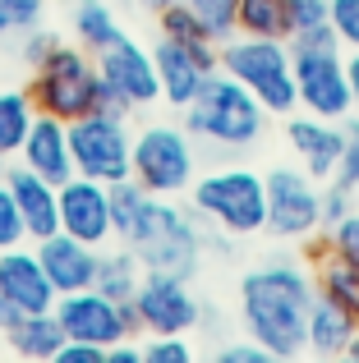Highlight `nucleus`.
<instances>
[{"label":"nucleus","instance_id":"32","mask_svg":"<svg viewBox=\"0 0 359 363\" xmlns=\"http://www.w3.org/2000/svg\"><path fill=\"white\" fill-rule=\"evenodd\" d=\"M323 235H327V248H332V253H341L346 262L359 272V207H355L350 216H341V221H336L332 230H323Z\"/></svg>","mask_w":359,"mask_h":363},{"label":"nucleus","instance_id":"25","mask_svg":"<svg viewBox=\"0 0 359 363\" xmlns=\"http://www.w3.org/2000/svg\"><path fill=\"white\" fill-rule=\"evenodd\" d=\"M235 33L290 42V33H295V23H290V0H240V5H235Z\"/></svg>","mask_w":359,"mask_h":363},{"label":"nucleus","instance_id":"42","mask_svg":"<svg viewBox=\"0 0 359 363\" xmlns=\"http://www.w3.org/2000/svg\"><path fill=\"white\" fill-rule=\"evenodd\" d=\"M346 74H350V101L359 116V51H346Z\"/></svg>","mask_w":359,"mask_h":363},{"label":"nucleus","instance_id":"16","mask_svg":"<svg viewBox=\"0 0 359 363\" xmlns=\"http://www.w3.org/2000/svg\"><path fill=\"white\" fill-rule=\"evenodd\" d=\"M286 143L314 179H332L336 166H341V152H346V124L323 120L314 111H290L286 116Z\"/></svg>","mask_w":359,"mask_h":363},{"label":"nucleus","instance_id":"46","mask_svg":"<svg viewBox=\"0 0 359 363\" xmlns=\"http://www.w3.org/2000/svg\"><path fill=\"white\" fill-rule=\"evenodd\" d=\"M5 161H9V157H5V152H0V179H5V170H9V166H5Z\"/></svg>","mask_w":359,"mask_h":363},{"label":"nucleus","instance_id":"11","mask_svg":"<svg viewBox=\"0 0 359 363\" xmlns=\"http://www.w3.org/2000/svg\"><path fill=\"white\" fill-rule=\"evenodd\" d=\"M55 318L65 327V340H88V345H120V340H134L138 336V318H134V303H120L106 299L101 290H74L55 299Z\"/></svg>","mask_w":359,"mask_h":363},{"label":"nucleus","instance_id":"12","mask_svg":"<svg viewBox=\"0 0 359 363\" xmlns=\"http://www.w3.org/2000/svg\"><path fill=\"white\" fill-rule=\"evenodd\" d=\"M290 60H295L299 111H314V116H323V120L355 116L346 51H304V46H290Z\"/></svg>","mask_w":359,"mask_h":363},{"label":"nucleus","instance_id":"2","mask_svg":"<svg viewBox=\"0 0 359 363\" xmlns=\"http://www.w3.org/2000/svg\"><path fill=\"white\" fill-rule=\"evenodd\" d=\"M125 244L138 253L143 272H162V276H180V281H194V272L203 267L207 253V221L194 207H175L171 198L148 194L143 212L134 216Z\"/></svg>","mask_w":359,"mask_h":363},{"label":"nucleus","instance_id":"26","mask_svg":"<svg viewBox=\"0 0 359 363\" xmlns=\"http://www.w3.org/2000/svg\"><path fill=\"white\" fill-rule=\"evenodd\" d=\"M33 97H28V88H0V152L5 157H18V147H23L28 129H33Z\"/></svg>","mask_w":359,"mask_h":363},{"label":"nucleus","instance_id":"38","mask_svg":"<svg viewBox=\"0 0 359 363\" xmlns=\"http://www.w3.org/2000/svg\"><path fill=\"white\" fill-rule=\"evenodd\" d=\"M216 363H272V354L258 345V340H231V345H221L216 350Z\"/></svg>","mask_w":359,"mask_h":363},{"label":"nucleus","instance_id":"31","mask_svg":"<svg viewBox=\"0 0 359 363\" xmlns=\"http://www.w3.org/2000/svg\"><path fill=\"white\" fill-rule=\"evenodd\" d=\"M359 207V189L341 184V179H323V230H332L341 216H350Z\"/></svg>","mask_w":359,"mask_h":363},{"label":"nucleus","instance_id":"33","mask_svg":"<svg viewBox=\"0 0 359 363\" xmlns=\"http://www.w3.org/2000/svg\"><path fill=\"white\" fill-rule=\"evenodd\" d=\"M60 46V37L51 33V28H42V23H33L28 33H18V60L28 65V69H37V65L46 60V55Z\"/></svg>","mask_w":359,"mask_h":363},{"label":"nucleus","instance_id":"18","mask_svg":"<svg viewBox=\"0 0 359 363\" xmlns=\"http://www.w3.org/2000/svg\"><path fill=\"white\" fill-rule=\"evenodd\" d=\"M5 184L18 203V216H23V230H28V244L46 240V235L60 230V184L33 175V170L18 161L14 170H5Z\"/></svg>","mask_w":359,"mask_h":363},{"label":"nucleus","instance_id":"35","mask_svg":"<svg viewBox=\"0 0 359 363\" xmlns=\"http://www.w3.org/2000/svg\"><path fill=\"white\" fill-rule=\"evenodd\" d=\"M14 244H28V230H23V216H18L9 184L0 179V248H14Z\"/></svg>","mask_w":359,"mask_h":363},{"label":"nucleus","instance_id":"43","mask_svg":"<svg viewBox=\"0 0 359 363\" xmlns=\"http://www.w3.org/2000/svg\"><path fill=\"white\" fill-rule=\"evenodd\" d=\"M18 318H23V313H18V308H14V303H9V299H5V290H0V336H5V331H9V327H14V322H18Z\"/></svg>","mask_w":359,"mask_h":363},{"label":"nucleus","instance_id":"21","mask_svg":"<svg viewBox=\"0 0 359 363\" xmlns=\"http://www.w3.org/2000/svg\"><path fill=\"white\" fill-rule=\"evenodd\" d=\"M355 331H359L355 313H346L341 303L314 294V308H309V336H304L309 354H318V359H350Z\"/></svg>","mask_w":359,"mask_h":363},{"label":"nucleus","instance_id":"17","mask_svg":"<svg viewBox=\"0 0 359 363\" xmlns=\"http://www.w3.org/2000/svg\"><path fill=\"white\" fill-rule=\"evenodd\" d=\"M0 290L18 313H51L55 299H60L37 248H23V244L0 248Z\"/></svg>","mask_w":359,"mask_h":363},{"label":"nucleus","instance_id":"36","mask_svg":"<svg viewBox=\"0 0 359 363\" xmlns=\"http://www.w3.org/2000/svg\"><path fill=\"white\" fill-rule=\"evenodd\" d=\"M327 18H332V33L341 37L346 51H359V0H332Z\"/></svg>","mask_w":359,"mask_h":363},{"label":"nucleus","instance_id":"40","mask_svg":"<svg viewBox=\"0 0 359 363\" xmlns=\"http://www.w3.org/2000/svg\"><path fill=\"white\" fill-rule=\"evenodd\" d=\"M51 363H106V350L88 345V340H65L60 354H55Z\"/></svg>","mask_w":359,"mask_h":363},{"label":"nucleus","instance_id":"39","mask_svg":"<svg viewBox=\"0 0 359 363\" xmlns=\"http://www.w3.org/2000/svg\"><path fill=\"white\" fill-rule=\"evenodd\" d=\"M327 9H332V0H290V23L299 28H314V23H327Z\"/></svg>","mask_w":359,"mask_h":363},{"label":"nucleus","instance_id":"45","mask_svg":"<svg viewBox=\"0 0 359 363\" xmlns=\"http://www.w3.org/2000/svg\"><path fill=\"white\" fill-rule=\"evenodd\" d=\"M350 359H359V331H355V345H350Z\"/></svg>","mask_w":359,"mask_h":363},{"label":"nucleus","instance_id":"24","mask_svg":"<svg viewBox=\"0 0 359 363\" xmlns=\"http://www.w3.org/2000/svg\"><path fill=\"white\" fill-rule=\"evenodd\" d=\"M70 28H74V42H79L83 51H92V55L125 33V28H120V18H116V9H111L106 0H74Z\"/></svg>","mask_w":359,"mask_h":363},{"label":"nucleus","instance_id":"41","mask_svg":"<svg viewBox=\"0 0 359 363\" xmlns=\"http://www.w3.org/2000/svg\"><path fill=\"white\" fill-rule=\"evenodd\" d=\"M106 363H143V345H134V340H120V345L106 350Z\"/></svg>","mask_w":359,"mask_h":363},{"label":"nucleus","instance_id":"37","mask_svg":"<svg viewBox=\"0 0 359 363\" xmlns=\"http://www.w3.org/2000/svg\"><path fill=\"white\" fill-rule=\"evenodd\" d=\"M341 124H346V152H341V166H336L332 179L359 189V116H346Z\"/></svg>","mask_w":359,"mask_h":363},{"label":"nucleus","instance_id":"1","mask_svg":"<svg viewBox=\"0 0 359 363\" xmlns=\"http://www.w3.org/2000/svg\"><path fill=\"white\" fill-rule=\"evenodd\" d=\"M314 272H304L290 257L253 267L240 281V327L249 340H258L272 359L304 354L309 308H314Z\"/></svg>","mask_w":359,"mask_h":363},{"label":"nucleus","instance_id":"5","mask_svg":"<svg viewBox=\"0 0 359 363\" xmlns=\"http://www.w3.org/2000/svg\"><path fill=\"white\" fill-rule=\"evenodd\" d=\"M216 65H221L231 79H240L244 88L267 106V116H290V111H299L290 42H281V37L235 33V37H226V42L216 46Z\"/></svg>","mask_w":359,"mask_h":363},{"label":"nucleus","instance_id":"34","mask_svg":"<svg viewBox=\"0 0 359 363\" xmlns=\"http://www.w3.org/2000/svg\"><path fill=\"white\" fill-rule=\"evenodd\" d=\"M194 345L184 336H148L143 340V363H189Z\"/></svg>","mask_w":359,"mask_h":363},{"label":"nucleus","instance_id":"10","mask_svg":"<svg viewBox=\"0 0 359 363\" xmlns=\"http://www.w3.org/2000/svg\"><path fill=\"white\" fill-rule=\"evenodd\" d=\"M323 230V189L304 166L267 170V235L272 240H314Z\"/></svg>","mask_w":359,"mask_h":363},{"label":"nucleus","instance_id":"7","mask_svg":"<svg viewBox=\"0 0 359 363\" xmlns=\"http://www.w3.org/2000/svg\"><path fill=\"white\" fill-rule=\"evenodd\" d=\"M129 175L157 198L189 194V184H194V175H198L194 133H189L184 124H166V120L143 124V129L134 133V166H129Z\"/></svg>","mask_w":359,"mask_h":363},{"label":"nucleus","instance_id":"22","mask_svg":"<svg viewBox=\"0 0 359 363\" xmlns=\"http://www.w3.org/2000/svg\"><path fill=\"white\" fill-rule=\"evenodd\" d=\"M9 350L23 359H55L65 345V327L55 313H23V318L14 322V327L5 331Z\"/></svg>","mask_w":359,"mask_h":363},{"label":"nucleus","instance_id":"23","mask_svg":"<svg viewBox=\"0 0 359 363\" xmlns=\"http://www.w3.org/2000/svg\"><path fill=\"white\" fill-rule=\"evenodd\" d=\"M143 285V262H138L134 248H116V253H101L97 257V276H92V290H101L106 299H120L129 303Z\"/></svg>","mask_w":359,"mask_h":363},{"label":"nucleus","instance_id":"19","mask_svg":"<svg viewBox=\"0 0 359 363\" xmlns=\"http://www.w3.org/2000/svg\"><path fill=\"white\" fill-rule=\"evenodd\" d=\"M33 248H37V257H42L46 276H51L55 294L88 290L92 276H97V257H101V248L74 240V235H65V230H55V235H46V240H37Z\"/></svg>","mask_w":359,"mask_h":363},{"label":"nucleus","instance_id":"13","mask_svg":"<svg viewBox=\"0 0 359 363\" xmlns=\"http://www.w3.org/2000/svg\"><path fill=\"white\" fill-rule=\"evenodd\" d=\"M129 303H134L138 331H148V336H189L203 322V303L180 276L143 272V285Z\"/></svg>","mask_w":359,"mask_h":363},{"label":"nucleus","instance_id":"28","mask_svg":"<svg viewBox=\"0 0 359 363\" xmlns=\"http://www.w3.org/2000/svg\"><path fill=\"white\" fill-rule=\"evenodd\" d=\"M157 23H162V37H175V42H212V33L203 28V18H198L184 0L166 5L162 14H157Z\"/></svg>","mask_w":359,"mask_h":363},{"label":"nucleus","instance_id":"30","mask_svg":"<svg viewBox=\"0 0 359 363\" xmlns=\"http://www.w3.org/2000/svg\"><path fill=\"white\" fill-rule=\"evenodd\" d=\"M42 9H46V0H0V42L42 23Z\"/></svg>","mask_w":359,"mask_h":363},{"label":"nucleus","instance_id":"15","mask_svg":"<svg viewBox=\"0 0 359 363\" xmlns=\"http://www.w3.org/2000/svg\"><path fill=\"white\" fill-rule=\"evenodd\" d=\"M60 230L92 248H101L116 235V225H111V189L101 179L70 175L60 184Z\"/></svg>","mask_w":359,"mask_h":363},{"label":"nucleus","instance_id":"44","mask_svg":"<svg viewBox=\"0 0 359 363\" xmlns=\"http://www.w3.org/2000/svg\"><path fill=\"white\" fill-rule=\"evenodd\" d=\"M138 5L153 9V14H162V9H166V5H175V0H138Z\"/></svg>","mask_w":359,"mask_h":363},{"label":"nucleus","instance_id":"14","mask_svg":"<svg viewBox=\"0 0 359 363\" xmlns=\"http://www.w3.org/2000/svg\"><path fill=\"white\" fill-rule=\"evenodd\" d=\"M153 60H157L162 101L175 106V111H184L189 101L203 92V83L221 69V65H216V42H175V37H157Z\"/></svg>","mask_w":359,"mask_h":363},{"label":"nucleus","instance_id":"3","mask_svg":"<svg viewBox=\"0 0 359 363\" xmlns=\"http://www.w3.org/2000/svg\"><path fill=\"white\" fill-rule=\"evenodd\" d=\"M180 124L194 133V143H207L221 152H249L267 129V106L240 79L216 69L203 83V92L180 111Z\"/></svg>","mask_w":359,"mask_h":363},{"label":"nucleus","instance_id":"27","mask_svg":"<svg viewBox=\"0 0 359 363\" xmlns=\"http://www.w3.org/2000/svg\"><path fill=\"white\" fill-rule=\"evenodd\" d=\"M106 189H111V225H116V235L125 240L129 225H134V216L143 212V203H148V189L138 184L134 175L116 179V184H106Z\"/></svg>","mask_w":359,"mask_h":363},{"label":"nucleus","instance_id":"6","mask_svg":"<svg viewBox=\"0 0 359 363\" xmlns=\"http://www.w3.org/2000/svg\"><path fill=\"white\" fill-rule=\"evenodd\" d=\"M28 97L42 116L55 120H79L88 111L101 106V69H97V55L83 51L79 42H60L51 55H46L37 69H28Z\"/></svg>","mask_w":359,"mask_h":363},{"label":"nucleus","instance_id":"8","mask_svg":"<svg viewBox=\"0 0 359 363\" xmlns=\"http://www.w3.org/2000/svg\"><path fill=\"white\" fill-rule=\"evenodd\" d=\"M101 69V111L116 116H134L162 101V83H157V60L143 42H134L129 33H120L116 42H106L97 51Z\"/></svg>","mask_w":359,"mask_h":363},{"label":"nucleus","instance_id":"9","mask_svg":"<svg viewBox=\"0 0 359 363\" xmlns=\"http://www.w3.org/2000/svg\"><path fill=\"white\" fill-rule=\"evenodd\" d=\"M129 116L116 111H88V116L70 120V157H74V175L101 179V184H116L129 179L134 166V133H129Z\"/></svg>","mask_w":359,"mask_h":363},{"label":"nucleus","instance_id":"20","mask_svg":"<svg viewBox=\"0 0 359 363\" xmlns=\"http://www.w3.org/2000/svg\"><path fill=\"white\" fill-rule=\"evenodd\" d=\"M18 161H23L33 175L51 179V184H65L74 175V157H70V124L55 116H33V129H28L23 147H18Z\"/></svg>","mask_w":359,"mask_h":363},{"label":"nucleus","instance_id":"29","mask_svg":"<svg viewBox=\"0 0 359 363\" xmlns=\"http://www.w3.org/2000/svg\"><path fill=\"white\" fill-rule=\"evenodd\" d=\"M184 5L203 18V28L212 33L216 46H221L226 37H235V5H240V0H184Z\"/></svg>","mask_w":359,"mask_h":363},{"label":"nucleus","instance_id":"4","mask_svg":"<svg viewBox=\"0 0 359 363\" xmlns=\"http://www.w3.org/2000/svg\"><path fill=\"white\" fill-rule=\"evenodd\" d=\"M189 207L231 240L263 235L267 230V175L249 166H212L207 175H194Z\"/></svg>","mask_w":359,"mask_h":363}]
</instances>
